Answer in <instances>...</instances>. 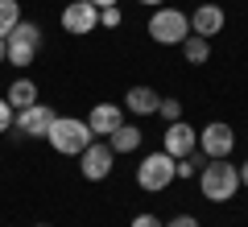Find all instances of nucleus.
<instances>
[{
  "mask_svg": "<svg viewBox=\"0 0 248 227\" xmlns=\"http://www.w3.org/2000/svg\"><path fill=\"white\" fill-rule=\"evenodd\" d=\"M199 190H203L207 202H232L240 194V166H232L228 157H215V161H203L199 169Z\"/></svg>",
  "mask_w": 248,
  "mask_h": 227,
  "instance_id": "nucleus-1",
  "label": "nucleus"
},
{
  "mask_svg": "<svg viewBox=\"0 0 248 227\" xmlns=\"http://www.w3.org/2000/svg\"><path fill=\"white\" fill-rule=\"evenodd\" d=\"M46 140H50V149H54V153H62V157H79V153H83L95 136H91L87 120H75V116H54Z\"/></svg>",
  "mask_w": 248,
  "mask_h": 227,
  "instance_id": "nucleus-2",
  "label": "nucleus"
},
{
  "mask_svg": "<svg viewBox=\"0 0 248 227\" xmlns=\"http://www.w3.org/2000/svg\"><path fill=\"white\" fill-rule=\"evenodd\" d=\"M145 29H149V37L157 45H182L186 37H190V13L170 9V4H157Z\"/></svg>",
  "mask_w": 248,
  "mask_h": 227,
  "instance_id": "nucleus-3",
  "label": "nucleus"
},
{
  "mask_svg": "<svg viewBox=\"0 0 248 227\" xmlns=\"http://www.w3.org/2000/svg\"><path fill=\"white\" fill-rule=\"evenodd\" d=\"M4 45H9V66H33V58L42 54V29L33 25V21L21 17L17 29H13L9 37H4Z\"/></svg>",
  "mask_w": 248,
  "mask_h": 227,
  "instance_id": "nucleus-4",
  "label": "nucleus"
},
{
  "mask_svg": "<svg viewBox=\"0 0 248 227\" xmlns=\"http://www.w3.org/2000/svg\"><path fill=\"white\" fill-rule=\"evenodd\" d=\"M170 182H174V157H170L166 149H157V153L141 157V166H137V186H141V190L161 194Z\"/></svg>",
  "mask_w": 248,
  "mask_h": 227,
  "instance_id": "nucleus-5",
  "label": "nucleus"
},
{
  "mask_svg": "<svg viewBox=\"0 0 248 227\" xmlns=\"http://www.w3.org/2000/svg\"><path fill=\"white\" fill-rule=\"evenodd\" d=\"M232 149H236V128H232L228 120H211V124L199 128V153H203L207 161L232 157Z\"/></svg>",
  "mask_w": 248,
  "mask_h": 227,
  "instance_id": "nucleus-6",
  "label": "nucleus"
},
{
  "mask_svg": "<svg viewBox=\"0 0 248 227\" xmlns=\"http://www.w3.org/2000/svg\"><path fill=\"white\" fill-rule=\"evenodd\" d=\"M79 169H83L87 182H104V178H112V169H116L112 145H108V140H91V145L79 153Z\"/></svg>",
  "mask_w": 248,
  "mask_h": 227,
  "instance_id": "nucleus-7",
  "label": "nucleus"
},
{
  "mask_svg": "<svg viewBox=\"0 0 248 227\" xmlns=\"http://www.w3.org/2000/svg\"><path fill=\"white\" fill-rule=\"evenodd\" d=\"M62 29L66 33H75V37H87V33H95L99 29V9L91 4V0H71L66 9H62Z\"/></svg>",
  "mask_w": 248,
  "mask_h": 227,
  "instance_id": "nucleus-8",
  "label": "nucleus"
},
{
  "mask_svg": "<svg viewBox=\"0 0 248 227\" xmlns=\"http://www.w3.org/2000/svg\"><path fill=\"white\" fill-rule=\"evenodd\" d=\"M54 116H58V112L37 99V104H29L25 112H17V120H13V136H46L50 124H54Z\"/></svg>",
  "mask_w": 248,
  "mask_h": 227,
  "instance_id": "nucleus-9",
  "label": "nucleus"
},
{
  "mask_svg": "<svg viewBox=\"0 0 248 227\" xmlns=\"http://www.w3.org/2000/svg\"><path fill=\"white\" fill-rule=\"evenodd\" d=\"M161 149H166L174 161L186 157V153H195V149H199V128H190L186 120L166 124V132H161Z\"/></svg>",
  "mask_w": 248,
  "mask_h": 227,
  "instance_id": "nucleus-10",
  "label": "nucleus"
},
{
  "mask_svg": "<svg viewBox=\"0 0 248 227\" xmlns=\"http://www.w3.org/2000/svg\"><path fill=\"white\" fill-rule=\"evenodd\" d=\"M120 124H124V107L120 104H95L87 112V128H91V136H95V140H108Z\"/></svg>",
  "mask_w": 248,
  "mask_h": 227,
  "instance_id": "nucleus-11",
  "label": "nucleus"
},
{
  "mask_svg": "<svg viewBox=\"0 0 248 227\" xmlns=\"http://www.w3.org/2000/svg\"><path fill=\"white\" fill-rule=\"evenodd\" d=\"M223 25H228V13H223L219 4H199V9L190 13V33L207 37V42H211L215 33H223Z\"/></svg>",
  "mask_w": 248,
  "mask_h": 227,
  "instance_id": "nucleus-12",
  "label": "nucleus"
},
{
  "mask_svg": "<svg viewBox=\"0 0 248 227\" xmlns=\"http://www.w3.org/2000/svg\"><path fill=\"white\" fill-rule=\"evenodd\" d=\"M157 104H161V95L153 87H128V95H124V112H133V116H157Z\"/></svg>",
  "mask_w": 248,
  "mask_h": 227,
  "instance_id": "nucleus-13",
  "label": "nucleus"
},
{
  "mask_svg": "<svg viewBox=\"0 0 248 227\" xmlns=\"http://www.w3.org/2000/svg\"><path fill=\"white\" fill-rule=\"evenodd\" d=\"M141 136L145 132L137 128V124H120V128L108 136V145H112V153L120 157V153H137V149H141Z\"/></svg>",
  "mask_w": 248,
  "mask_h": 227,
  "instance_id": "nucleus-14",
  "label": "nucleus"
},
{
  "mask_svg": "<svg viewBox=\"0 0 248 227\" xmlns=\"http://www.w3.org/2000/svg\"><path fill=\"white\" fill-rule=\"evenodd\" d=\"M4 99H9L13 112H25L29 104H37V83H33V79H13V83H9V95H4Z\"/></svg>",
  "mask_w": 248,
  "mask_h": 227,
  "instance_id": "nucleus-15",
  "label": "nucleus"
},
{
  "mask_svg": "<svg viewBox=\"0 0 248 227\" xmlns=\"http://www.w3.org/2000/svg\"><path fill=\"white\" fill-rule=\"evenodd\" d=\"M178 50H182V58L190 62V66H207V62H211V42H207V37H199V33H190Z\"/></svg>",
  "mask_w": 248,
  "mask_h": 227,
  "instance_id": "nucleus-16",
  "label": "nucleus"
},
{
  "mask_svg": "<svg viewBox=\"0 0 248 227\" xmlns=\"http://www.w3.org/2000/svg\"><path fill=\"white\" fill-rule=\"evenodd\" d=\"M203 153H199V149H195V153H186V157H178L174 161V178H182V182H190V178H199V169H203Z\"/></svg>",
  "mask_w": 248,
  "mask_h": 227,
  "instance_id": "nucleus-17",
  "label": "nucleus"
},
{
  "mask_svg": "<svg viewBox=\"0 0 248 227\" xmlns=\"http://www.w3.org/2000/svg\"><path fill=\"white\" fill-rule=\"evenodd\" d=\"M21 21V0H0V37H9Z\"/></svg>",
  "mask_w": 248,
  "mask_h": 227,
  "instance_id": "nucleus-18",
  "label": "nucleus"
},
{
  "mask_svg": "<svg viewBox=\"0 0 248 227\" xmlns=\"http://www.w3.org/2000/svg\"><path fill=\"white\" fill-rule=\"evenodd\" d=\"M157 116H161L166 124L182 120V99H161V104H157Z\"/></svg>",
  "mask_w": 248,
  "mask_h": 227,
  "instance_id": "nucleus-19",
  "label": "nucleus"
},
{
  "mask_svg": "<svg viewBox=\"0 0 248 227\" xmlns=\"http://www.w3.org/2000/svg\"><path fill=\"white\" fill-rule=\"evenodd\" d=\"M124 21V13H120V4H108V9H99V25L104 29H116Z\"/></svg>",
  "mask_w": 248,
  "mask_h": 227,
  "instance_id": "nucleus-20",
  "label": "nucleus"
},
{
  "mask_svg": "<svg viewBox=\"0 0 248 227\" xmlns=\"http://www.w3.org/2000/svg\"><path fill=\"white\" fill-rule=\"evenodd\" d=\"M13 120H17V112L9 107V99L0 95V132H13Z\"/></svg>",
  "mask_w": 248,
  "mask_h": 227,
  "instance_id": "nucleus-21",
  "label": "nucleus"
},
{
  "mask_svg": "<svg viewBox=\"0 0 248 227\" xmlns=\"http://www.w3.org/2000/svg\"><path fill=\"white\" fill-rule=\"evenodd\" d=\"M128 227H161V219L149 215V211H141V215H133V223H128Z\"/></svg>",
  "mask_w": 248,
  "mask_h": 227,
  "instance_id": "nucleus-22",
  "label": "nucleus"
},
{
  "mask_svg": "<svg viewBox=\"0 0 248 227\" xmlns=\"http://www.w3.org/2000/svg\"><path fill=\"white\" fill-rule=\"evenodd\" d=\"M161 227H199V219L195 215H174V219H166Z\"/></svg>",
  "mask_w": 248,
  "mask_h": 227,
  "instance_id": "nucleus-23",
  "label": "nucleus"
},
{
  "mask_svg": "<svg viewBox=\"0 0 248 227\" xmlns=\"http://www.w3.org/2000/svg\"><path fill=\"white\" fill-rule=\"evenodd\" d=\"M240 186H244V190H248V157L240 161Z\"/></svg>",
  "mask_w": 248,
  "mask_h": 227,
  "instance_id": "nucleus-24",
  "label": "nucleus"
},
{
  "mask_svg": "<svg viewBox=\"0 0 248 227\" xmlns=\"http://www.w3.org/2000/svg\"><path fill=\"white\" fill-rule=\"evenodd\" d=\"M4 58H9V45H4V37H0V66H4Z\"/></svg>",
  "mask_w": 248,
  "mask_h": 227,
  "instance_id": "nucleus-25",
  "label": "nucleus"
},
{
  "mask_svg": "<svg viewBox=\"0 0 248 227\" xmlns=\"http://www.w3.org/2000/svg\"><path fill=\"white\" fill-rule=\"evenodd\" d=\"M91 4H95V9H108V4H120V0H91Z\"/></svg>",
  "mask_w": 248,
  "mask_h": 227,
  "instance_id": "nucleus-26",
  "label": "nucleus"
},
{
  "mask_svg": "<svg viewBox=\"0 0 248 227\" xmlns=\"http://www.w3.org/2000/svg\"><path fill=\"white\" fill-rule=\"evenodd\" d=\"M141 4L145 9H157V4H166V0H141Z\"/></svg>",
  "mask_w": 248,
  "mask_h": 227,
  "instance_id": "nucleus-27",
  "label": "nucleus"
},
{
  "mask_svg": "<svg viewBox=\"0 0 248 227\" xmlns=\"http://www.w3.org/2000/svg\"><path fill=\"white\" fill-rule=\"evenodd\" d=\"M37 227H50V223H37Z\"/></svg>",
  "mask_w": 248,
  "mask_h": 227,
  "instance_id": "nucleus-28",
  "label": "nucleus"
}]
</instances>
